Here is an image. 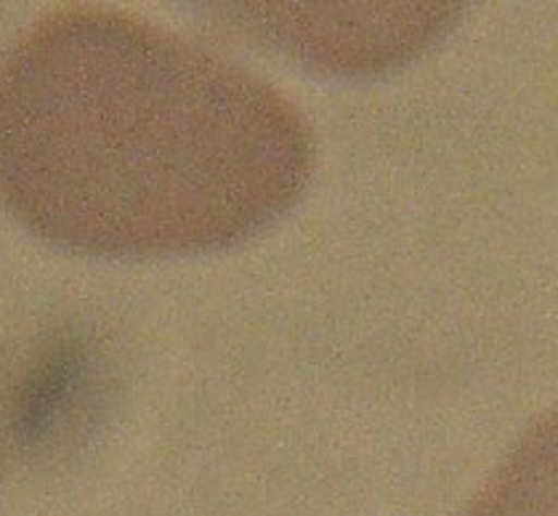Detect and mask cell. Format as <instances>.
<instances>
[{"instance_id":"2","label":"cell","mask_w":558,"mask_h":516,"mask_svg":"<svg viewBox=\"0 0 558 516\" xmlns=\"http://www.w3.org/2000/svg\"><path fill=\"white\" fill-rule=\"evenodd\" d=\"M469 516H558V405L519 436Z\"/></svg>"},{"instance_id":"1","label":"cell","mask_w":558,"mask_h":516,"mask_svg":"<svg viewBox=\"0 0 558 516\" xmlns=\"http://www.w3.org/2000/svg\"><path fill=\"white\" fill-rule=\"evenodd\" d=\"M312 160L275 86L131 14L57 9L0 64V200L66 251L232 245L301 197Z\"/></svg>"}]
</instances>
